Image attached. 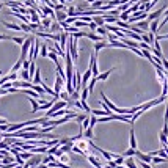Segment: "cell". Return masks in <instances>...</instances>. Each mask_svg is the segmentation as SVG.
<instances>
[{"instance_id":"1","label":"cell","mask_w":168,"mask_h":168,"mask_svg":"<svg viewBox=\"0 0 168 168\" xmlns=\"http://www.w3.org/2000/svg\"><path fill=\"white\" fill-rule=\"evenodd\" d=\"M66 107H68V102H65V101H57V102L49 109V112L46 113V118H49L50 115H53L55 112H58V110H61V109H66Z\"/></svg>"},{"instance_id":"2","label":"cell","mask_w":168,"mask_h":168,"mask_svg":"<svg viewBox=\"0 0 168 168\" xmlns=\"http://www.w3.org/2000/svg\"><path fill=\"white\" fill-rule=\"evenodd\" d=\"M33 41H35L33 38H27L25 41H24V44L21 46V58H19V60L25 61V57H27V53H28L30 47H32V43H33Z\"/></svg>"},{"instance_id":"3","label":"cell","mask_w":168,"mask_h":168,"mask_svg":"<svg viewBox=\"0 0 168 168\" xmlns=\"http://www.w3.org/2000/svg\"><path fill=\"white\" fill-rule=\"evenodd\" d=\"M148 19V13H134L132 16H129V21H127V24H130V22H140V21H146Z\"/></svg>"},{"instance_id":"4","label":"cell","mask_w":168,"mask_h":168,"mask_svg":"<svg viewBox=\"0 0 168 168\" xmlns=\"http://www.w3.org/2000/svg\"><path fill=\"white\" fill-rule=\"evenodd\" d=\"M90 69H91V74L93 77H97L99 76V71H97V60H96V53H91V61H90Z\"/></svg>"},{"instance_id":"5","label":"cell","mask_w":168,"mask_h":168,"mask_svg":"<svg viewBox=\"0 0 168 168\" xmlns=\"http://www.w3.org/2000/svg\"><path fill=\"white\" fill-rule=\"evenodd\" d=\"M165 9H167V8H159L157 11H154V13H148V19H146V21L151 22V21H156V19H159L160 16L165 13Z\"/></svg>"},{"instance_id":"6","label":"cell","mask_w":168,"mask_h":168,"mask_svg":"<svg viewBox=\"0 0 168 168\" xmlns=\"http://www.w3.org/2000/svg\"><path fill=\"white\" fill-rule=\"evenodd\" d=\"M63 82H65V80H63L61 77L58 76V74H57V79H55V88H53V93H55V96H57V97H58V94L63 91V90H61V88H63Z\"/></svg>"},{"instance_id":"7","label":"cell","mask_w":168,"mask_h":168,"mask_svg":"<svg viewBox=\"0 0 168 168\" xmlns=\"http://www.w3.org/2000/svg\"><path fill=\"white\" fill-rule=\"evenodd\" d=\"M135 156L140 159V162H144V163H151V160H152V157H151L149 154H143L142 151H138V149L135 151Z\"/></svg>"},{"instance_id":"8","label":"cell","mask_w":168,"mask_h":168,"mask_svg":"<svg viewBox=\"0 0 168 168\" xmlns=\"http://www.w3.org/2000/svg\"><path fill=\"white\" fill-rule=\"evenodd\" d=\"M154 38H156V35H152L151 32H148V33H143L142 35V43H146V44H152L154 43Z\"/></svg>"},{"instance_id":"9","label":"cell","mask_w":168,"mask_h":168,"mask_svg":"<svg viewBox=\"0 0 168 168\" xmlns=\"http://www.w3.org/2000/svg\"><path fill=\"white\" fill-rule=\"evenodd\" d=\"M66 19H68V14H66V9H65V11H55V21L58 22V24L65 22Z\"/></svg>"},{"instance_id":"10","label":"cell","mask_w":168,"mask_h":168,"mask_svg":"<svg viewBox=\"0 0 168 168\" xmlns=\"http://www.w3.org/2000/svg\"><path fill=\"white\" fill-rule=\"evenodd\" d=\"M86 159H88V162H91L96 168H102V163H101L99 159H97V157H94L93 154H86Z\"/></svg>"},{"instance_id":"11","label":"cell","mask_w":168,"mask_h":168,"mask_svg":"<svg viewBox=\"0 0 168 168\" xmlns=\"http://www.w3.org/2000/svg\"><path fill=\"white\" fill-rule=\"evenodd\" d=\"M149 24H151V27H149V28H151V33H152V35H156V33H157V30H159L160 21H159V19H156V21H151Z\"/></svg>"},{"instance_id":"12","label":"cell","mask_w":168,"mask_h":168,"mask_svg":"<svg viewBox=\"0 0 168 168\" xmlns=\"http://www.w3.org/2000/svg\"><path fill=\"white\" fill-rule=\"evenodd\" d=\"M135 27H138L140 30H143L144 33H148V28H149V22H148V21H140Z\"/></svg>"},{"instance_id":"13","label":"cell","mask_w":168,"mask_h":168,"mask_svg":"<svg viewBox=\"0 0 168 168\" xmlns=\"http://www.w3.org/2000/svg\"><path fill=\"white\" fill-rule=\"evenodd\" d=\"M66 14H68V18H77V9L76 6H68V9H66Z\"/></svg>"},{"instance_id":"14","label":"cell","mask_w":168,"mask_h":168,"mask_svg":"<svg viewBox=\"0 0 168 168\" xmlns=\"http://www.w3.org/2000/svg\"><path fill=\"white\" fill-rule=\"evenodd\" d=\"M113 71H115V68H113V69H109V71H105V72H102V74H99L96 79H97V80H107V79H109V76H110Z\"/></svg>"},{"instance_id":"15","label":"cell","mask_w":168,"mask_h":168,"mask_svg":"<svg viewBox=\"0 0 168 168\" xmlns=\"http://www.w3.org/2000/svg\"><path fill=\"white\" fill-rule=\"evenodd\" d=\"M130 149H137V140H135V132L130 129Z\"/></svg>"},{"instance_id":"16","label":"cell","mask_w":168,"mask_h":168,"mask_svg":"<svg viewBox=\"0 0 168 168\" xmlns=\"http://www.w3.org/2000/svg\"><path fill=\"white\" fill-rule=\"evenodd\" d=\"M47 53H49V46L46 44H41V47H39V55L41 57H47Z\"/></svg>"},{"instance_id":"17","label":"cell","mask_w":168,"mask_h":168,"mask_svg":"<svg viewBox=\"0 0 168 168\" xmlns=\"http://www.w3.org/2000/svg\"><path fill=\"white\" fill-rule=\"evenodd\" d=\"M96 82H97V79H96V77H91V79H90V85L86 86V88H88V93H90V94H91V93H93V90H94Z\"/></svg>"},{"instance_id":"18","label":"cell","mask_w":168,"mask_h":168,"mask_svg":"<svg viewBox=\"0 0 168 168\" xmlns=\"http://www.w3.org/2000/svg\"><path fill=\"white\" fill-rule=\"evenodd\" d=\"M104 47H109V43H105V41L94 43V50H96V52H99V50H101V49H104Z\"/></svg>"},{"instance_id":"19","label":"cell","mask_w":168,"mask_h":168,"mask_svg":"<svg viewBox=\"0 0 168 168\" xmlns=\"http://www.w3.org/2000/svg\"><path fill=\"white\" fill-rule=\"evenodd\" d=\"M96 32H97V35L102 36V38H107V35H109V32L105 30V27H97Z\"/></svg>"},{"instance_id":"20","label":"cell","mask_w":168,"mask_h":168,"mask_svg":"<svg viewBox=\"0 0 168 168\" xmlns=\"http://www.w3.org/2000/svg\"><path fill=\"white\" fill-rule=\"evenodd\" d=\"M2 24L5 25L6 28H9V30H18V32L21 30V27H19L18 24H11V22H2Z\"/></svg>"},{"instance_id":"21","label":"cell","mask_w":168,"mask_h":168,"mask_svg":"<svg viewBox=\"0 0 168 168\" xmlns=\"http://www.w3.org/2000/svg\"><path fill=\"white\" fill-rule=\"evenodd\" d=\"M30 104H32V113H35V112H38V109H39V104L36 102V99H32V97H30Z\"/></svg>"},{"instance_id":"22","label":"cell","mask_w":168,"mask_h":168,"mask_svg":"<svg viewBox=\"0 0 168 168\" xmlns=\"http://www.w3.org/2000/svg\"><path fill=\"white\" fill-rule=\"evenodd\" d=\"M30 24H41V18L38 16V13L32 14V18H30Z\"/></svg>"},{"instance_id":"23","label":"cell","mask_w":168,"mask_h":168,"mask_svg":"<svg viewBox=\"0 0 168 168\" xmlns=\"http://www.w3.org/2000/svg\"><path fill=\"white\" fill-rule=\"evenodd\" d=\"M19 157H21L22 160H30L33 157L32 152H25V151H22V152H19Z\"/></svg>"},{"instance_id":"24","label":"cell","mask_w":168,"mask_h":168,"mask_svg":"<svg viewBox=\"0 0 168 168\" xmlns=\"http://www.w3.org/2000/svg\"><path fill=\"white\" fill-rule=\"evenodd\" d=\"M19 69H22V60H18V61H16V65L11 68V72H16V74H18Z\"/></svg>"},{"instance_id":"25","label":"cell","mask_w":168,"mask_h":168,"mask_svg":"<svg viewBox=\"0 0 168 168\" xmlns=\"http://www.w3.org/2000/svg\"><path fill=\"white\" fill-rule=\"evenodd\" d=\"M83 137H85L86 140H93V129H85L83 130Z\"/></svg>"},{"instance_id":"26","label":"cell","mask_w":168,"mask_h":168,"mask_svg":"<svg viewBox=\"0 0 168 168\" xmlns=\"http://www.w3.org/2000/svg\"><path fill=\"white\" fill-rule=\"evenodd\" d=\"M21 77L24 79V82H30V79H32V77L28 76V71H27V69H21Z\"/></svg>"},{"instance_id":"27","label":"cell","mask_w":168,"mask_h":168,"mask_svg":"<svg viewBox=\"0 0 168 168\" xmlns=\"http://www.w3.org/2000/svg\"><path fill=\"white\" fill-rule=\"evenodd\" d=\"M159 140H160V143H162V146L165 148L167 146V140H168V135H165L163 132H160L159 134Z\"/></svg>"},{"instance_id":"28","label":"cell","mask_w":168,"mask_h":168,"mask_svg":"<svg viewBox=\"0 0 168 168\" xmlns=\"http://www.w3.org/2000/svg\"><path fill=\"white\" fill-rule=\"evenodd\" d=\"M19 27H21V30H22V32H25V33H33V32H32V28H30V25H28V24H24V22H22V24L19 25Z\"/></svg>"},{"instance_id":"29","label":"cell","mask_w":168,"mask_h":168,"mask_svg":"<svg viewBox=\"0 0 168 168\" xmlns=\"http://www.w3.org/2000/svg\"><path fill=\"white\" fill-rule=\"evenodd\" d=\"M97 124V116H94V115H91L90 116V129H93Z\"/></svg>"},{"instance_id":"30","label":"cell","mask_w":168,"mask_h":168,"mask_svg":"<svg viewBox=\"0 0 168 168\" xmlns=\"http://www.w3.org/2000/svg\"><path fill=\"white\" fill-rule=\"evenodd\" d=\"M104 3H105V2H104V0H96V2L94 3H93V9H99L101 8V6H104Z\"/></svg>"},{"instance_id":"31","label":"cell","mask_w":168,"mask_h":168,"mask_svg":"<svg viewBox=\"0 0 168 168\" xmlns=\"http://www.w3.org/2000/svg\"><path fill=\"white\" fill-rule=\"evenodd\" d=\"M135 151L137 149H126V152L123 154V157H132V156H135Z\"/></svg>"},{"instance_id":"32","label":"cell","mask_w":168,"mask_h":168,"mask_svg":"<svg viewBox=\"0 0 168 168\" xmlns=\"http://www.w3.org/2000/svg\"><path fill=\"white\" fill-rule=\"evenodd\" d=\"M60 160H61V163H66V165H68L69 156H68V154H61V156H60Z\"/></svg>"},{"instance_id":"33","label":"cell","mask_w":168,"mask_h":168,"mask_svg":"<svg viewBox=\"0 0 168 168\" xmlns=\"http://www.w3.org/2000/svg\"><path fill=\"white\" fill-rule=\"evenodd\" d=\"M167 162L165 159H162V157H152V160H151V163H163Z\"/></svg>"},{"instance_id":"34","label":"cell","mask_w":168,"mask_h":168,"mask_svg":"<svg viewBox=\"0 0 168 168\" xmlns=\"http://www.w3.org/2000/svg\"><path fill=\"white\" fill-rule=\"evenodd\" d=\"M119 21L127 22V21H129V14H127V13H121V14H119Z\"/></svg>"},{"instance_id":"35","label":"cell","mask_w":168,"mask_h":168,"mask_svg":"<svg viewBox=\"0 0 168 168\" xmlns=\"http://www.w3.org/2000/svg\"><path fill=\"white\" fill-rule=\"evenodd\" d=\"M86 116H88V115H77V116H76V121H77L79 124H82V121L85 119Z\"/></svg>"},{"instance_id":"36","label":"cell","mask_w":168,"mask_h":168,"mask_svg":"<svg viewBox=\"0 0 168 168\" xmlns=\"http://www.w3.org/2000/svg\"><path fill=\"white\" fill-rule=\"evenodd\" d=\"M115 163H116V165H123V163H124V157L119 156L118 159H115Z\"/></svg>"},{"instance_id":"37","label":"cell","mask_w":168,"mask_h":168,"mask_svg":"<svg viewBox=\"0 0 168 168\" xmlns=\"http://www.w3.org/2000/svg\"><path fill=\"white\" fill-rule=\"evenodd\" d=\"M28 68H30V61H28V60L22 61V69H27V71H28Z\"/></svg>"},{"instance_id":"38","label":"cell","mask_w":168,"mask_h":168,"mask_svg":"<svg viewBox=\"0 0 168 168\" xmlns=\"http://www.w3.org/2000/svg\"><path fill=\"white\" fill-rule=\"evenodd\" d=\"M88 27H90V30H91V32H96V28H97V25L94 24V22H90Z\"/></svg>"},{"instance_id":"39","label":"cell","mask_w":168,"mask_h":168,"mask_svg":"<svg viewBox=\"0 0 168 168\" xmlns=\"http://www.w3.org/2000/svg\"><path fill=\"white\" fill-rule=\"evenodd\" d=\"M138 165H140V167H142V168H152V167H151V165H149V163H144V162H140V163H138Z\"/></svg>"},{"instance_id":"40","label":"cell","mask_w":168,"mask_h":168,"mask_svg":"<svg viewBox=\"0 0 168 168\" xmlns=\"http://www.w3.org/2000/svg\"><path fill=\"white\" fill-rule=\"evenodd\" d=\"M36 168H49V167L44 165V163H39V165H36Z\"/></svg>"},{"instance_id":"41","label":"cell","mask_w":168,"mask_h":168,"mask_svg":"<svg viewBox=\"0 0 168 168\" xmlns=\"http://www.w3.org/2000/svg\"><path fill=\"white\" fill-rule=\"evenodd\" d=\"M96 2V0H88V3H94Z\"/></svg>"},{"instance_id":"42","label":"cell","mask_w":168,"mask_h":168,"mask_svg":"<svg viewBox=\"0 0 168 168\" xmlns=\"http://www.w3.org/2000/svg\"><path fill=\"white\" fill-rule=\"evenodd\" d=\"M2 9H3V5H0V11H2Z\"/></svg>"},{"instance_id":"43","label":"cell","mask_w":168,"mask_h":168,"mask_svg":"<svg viewBox=\"0 0 168 168\" xmlns=\"http://www.w3.org/2000/svg\"><path fill=\"white\" fill-rule=\"evenodd\" d=\"M2 74H3V72H2V71H0V77H2Z\"/></svg>"}]
</instances>
